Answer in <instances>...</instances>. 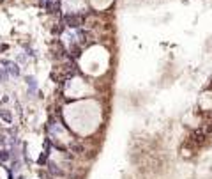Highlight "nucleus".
Segmentation results:
<instances>
[{"label": "nucleus", "instance_id": "nucleus-1", "mask_svg": "<svg viewBox=\"0 0 212 179\" xmlns=\"http://www.w3.org/2000/svg\"><path fill=\"white\" fill-rule=\"evenodd\" d=\"M7 160H9V153H7L5 149H0V163L5 165L7 163Z\"/></svg>", "mask_w": 212, "mask_h": 179}, {"label": "nucleus", "instance_id": "nucleus-2", "mask_svg": "<svg viewBox=\"0 0 212 179\" xmlns=\"http://www.w3.org/2000/svg\"><path fill=\"white\" fill-rule=\"evenodd\" d=\"M94 4L97 5V7H103V5L110 4V0H94Z\"/></svg>", "mask_w": 212, "mask_h": 179}]
</instances>
